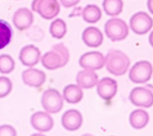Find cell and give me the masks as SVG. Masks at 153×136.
<instances>
[{
  "label": "cell",
  "instance_id": "1",
  "mask_svg": "<svg viewBox=\"0 0 153 136\" xmlns=\"http://www.w3.org/2000/svg\"><path fill=\"white\" fill-rule=\"evenodd\" d=\"M69 54L68 49L62 43L53 46L51 50L41 58V63L47 69L53 70L63 67L68 63Z\"/></svg>",
  "mask_w": 153,
  "mask_h": 136
},
{
  "label": "cell",
  "instance_id": "2",
  "mask_svg": "<svg viewBox=\"0 0 153 136\" xmlns=\"http://www.w3.org/2000/svg\"><path fill=\"white\" fill-rule=\"evenodd\" d=\"M106 69L117 76L124 75L127 71L130 61L128 57L123 52L112 49L109 51L105 58Z\"/></svg>",
  "mask_w": 153,
  "mask_h": 136
},
{
  "label": "cell",
  "instance_id": "3",
  "mask_svg": "<svg viewBox=\"0 0 153 136\" xmlns=\"http://www.w3.org/2000/svg\"><path fill=\"white\" fill-rule=\"evenodd\" d=\"M105 32L111 41H121L128 35V28L126 23L122 19L112 18L106 22Z\"/></svg>",
  "mask_w": 153,
  "mask_h": 136
},
{
  "label": "cell",
  "instance_id": "4",
  "mask_svg": "<svg viewBox=\"0 0 153 136\" xmlns=\"http://www.w3.org/2000/svg\"><path fill=\"white\" fill-rule=\"evenodd\" d=\"M31 7L33 11L47 20L55 17L60 12V5L57 0H33Z\"/></svg>",
  "mask_w": 153,
  "mask_h": 136
},
{
  "label": "cell",
  "instance_id": "5",
  "mask_svg": "<svg viewBox=\"0 0 153 136\" xmlns=\"http://www.w3.org/2000/svg\"><path fill=\"white\" fill-rule=\"evenodd\" d=\"M153 72L151 64L147 61H140L135 63L130 69L128 77L135 83H144L150 80Z\"/></svg>",
  "mask_w": 153,
  "mask_h": 136
},
{
  "label": "cell",
  "instance_id": "6",
  "mask_svg": "<svg viewBox=\"0 0 153 136\" xmlns=\"http://www.w3.org/2000/svg\"><path fill=\"white\" fill-rule=\"evenodd\" d=\"M41 104L44 109L50 113H57L63 105V99L59 92L55 89L45 90L41 97Z\"/></svg>",
  "mask_w": 153,
  "mask_h": 136
},
{
  "label": "cell",
  "instance_id": "7",
  "mask_svg": "<svg viewBox=\"0 0 153 136\" xmlns=\"http://www.w3.org/2000/svg\"><path fill=\"white\" fill-rule=\"evenodd\" d=\"M153 26L152 19L145 12L134 14L130 19V26L133 32L138 35L146 34Z\"/></svg>",
  "mask_w": 153,
  "mask_h": 136
},
{
  "label": "cell",
  "instance_id": "8",
  "mask_svg": "<svg viewBox=\"0 0 153 136\" xmlns=\"http://www.w3.org/2000/svg\"><path fill=\"white\" fill-rule=\"evenodd\" d=\"M129 99L136 106L149 108L153 105V92L145 87H136L131 90Z\"/></svg>",
  "mask_w": 153,
  "mask_h": 136
},
{
  "label": "cell",
  "instance_id": "9",
  "mask_svg": "<svg viewBox=\"0 0 153 136\" xmlns=\"http://www.w3.org/2000/svg\"><path fill=\"white\" fill-rule=\"evenodd\" d=\"M79 64L81 67L91 70H97L102 68L105 64L103 55L97 51L85 53L79 58Z\"/></svg>",
  "mask_w": 153,
  "mask_h": 136
},
{
  "label": "cell",
  "instance_id": "10",
  "mask_svg": "<svg viewBox=\"0 0 153 136\" xmlns=\"http://www.w3.org/2000/svg\"><path fill=\"white\" fill-rule=\"evenodd\" d=\"M117 82L110 77H103L97 84V92L103 99L111 100L117 93Z\"/></svg>",
  "mask_w": 153,
  "mask_h": 136
},
{
  "label": "cell",
  "instance_id": "11",
  "mask_svg": "<svg viewBox=\"0 0 153 136\" xmlns=\"http://www.w3.org/2000/svg\"><path fill=\"white\" fill-rule=\"evenodd\" d=\"M30 123L32 127L40 132H47L51 129L54 122L52 117L47 113L37 111L30 117Z\"/></svg>",
  "mask_w": 153,
  "mask_h": 136
},
{
  "label": "cell",
  "instance_id": "12",
  "mask_svg": "<svg viewBox=\"0 0 153 136\" xmlns=\"http://www.w3.org/2000/svg\"><path fill=\"white\" fill-rule=\"evenodd\" d=\"M33 22L32 13L27 8H20L16 11L13 16V23L19 31L28 29Z\"/></svg>",
  "mask_w": 153,
  "mask_h": 136
},
{
  "label": "cell",
  "instance_id": "13",
  "mask_svg": "<svg viewBox=\"0 0 153 136\" xmlns=\"http://www.w3.org/2000/svg\"><path fill=\"white\" fill-rule=\"evenodd\" d=\"M41 52L39 49L32 44L23 47L19 53V58L22 64L26 67H32L39 61Z\"/></svg>",
  "mask_w": 153,
  "mask_h": 136
},
{
  "label": "cell",
  "instance_id": "14",
  "mask_svg": "<svg viewBox=\"0 0 153 136\" xmlns=\"http://www.w3.org/2000/svg\"><path fill=\"white\" fill-rule=\"evenodd\" d=\"M82 123V116L81 113L75 109L66 111L62 117V126L68 131L78 129Z\"/></svg>",
  "mask_w": 153,
  "mask_h": 136
},
{
  "label": "cell",
  "instance_id": "15",
  "mask_svg": "<svg viewBox=\"0 0 153 136\" xmlns=\"http://www.w3.org/2000/svg\"><path fill=\"white\" fill-rule=\"evenodd\" d=\"M22 76L25 84L36 88L41 87L46 80L44 72L36 68H29L23 71Z\"/></svg>",
  "mask_w": 153,
  "mask_h": 136
},
{
  "label": "cell",
  "instance_id": "16",
  "mask_svg": "<svg viewBox=\"0 0 153 136\" xmlns=\"http://www.w3.org/2000/svg\"><path fill=\"white\" fill-rule=\"evenodd\" d=\"M84 43L90 47H97L100 46L103 40L102 32L96 27L86 28L82 34Z\"/></svg>",
  "mask_w": 153,
  "mask_h": 136
},
{
  "label": "cell",
  "instance_id": "17",
  "mask_svg": "<svg viewBox=\"0 0 153 136\" xmlns=\"http://www.w3.org/2000/svg\"><path fill=\"white\" fill-rule=\"evenodd\" d=\"M98 76L93 70L84 69L79 71L76 75V81L79 86L84 89L94 87L97 83Z\"/></svg>",
  "mask_w": 153,
  "mask_h": 136
},
{
  "label": "cell",
  "instance_id": "18",
  "mask_svg": "<svg viewBox=\"0 0 153 136\" xmlns=\"http://www.w3.org/2000/svg\"><path fill=\"white\" fill-rule=\"evenodd\" d=\"M149 114L145 110L136 109L130 114L129 122L133 128L139 129L146 126L149 122Z\"/></svg>",
  "mask_w": 153,
  "mask_h": 136
},
{
  "label": "cell",
  "instance_id": "19",
  "mask_svg": "<svg viewBox=\"0 0 153 136\" xmlns=\"http://www.w3.org/2000/svg\"><path fill=\"white\" fill-rule=\"evenodd\" d=\"M63 95L67 102L76 104L82 99L83 92L78 85L71 84L65 87L63 90Z\"/></svg>",
  "mask_w": 153,
  "mask_h": 136
},
{
  "label": "cell",
  "instance_id": "20",
  "mask_svg": "<svg viewBox=\"0 0 153 136\" xmlns=\"http://www.w3.org/2000/svg\"><path fill=\"white\" fill-rule=\"evenodd\" d=\"M82 16L86 22L95 23L100 19L102 12L98 6L94 4H88L84 8Z\"/></svg>",
  "mask_w": 153,
  "mask_h": 136
},
{
  "label": "cell",
  "instance_id": "21",
  "mask_svg": "<svg viewBox=\"0 0 153 136\" xmlns=\"http://www.w3.org/2000/svg\"><path fill=\"white\" fill-rule=\"evenodd\" d=\"M13 29L5 20L0 19V50L7 46L11 41Z\"/></svg>",
  "mask_w": 153,
  "mask_h": 136
},
{
  "label": "cell",
  "instance_id": "22",
  "mask_svg": "<svg viewBox=\"0 0 153 136\" xmlns=\"http://www.w3.org/2000/svg\"><path fill=\"white\" fill-rule=\"evenodd\" d=\"M102 6L106 14L115 16L122 12L123 2L122 0H103Z\"/></svg>",
  "mask_w": 153,
  "mask_h": 136
},
{
  "label": "cell",
  "instance_id": "23",
  "mask_svg": "<svg viewBox=\"0 0 153 136\" xmlns=\"http://www.w3.org/2000/svg\"><path fill=\"white\" fill-rule=\"evenodd\" d=\"M50 32L55 38H62L66 32V25L65 21L61 19H56L53 20L50 24Z\"/></svg>",
  "mask_w": 153,
  "mask_h": 136
},
{
  "label": "cell",
  "instance_id": "24",
  "mask_svg": "<svg viewBox=\"0 0 153 136\" xmlns=\"http://www.w3.org/2000/svg\"><path fill=\"white\" fill-rule=\"evenodd\" d=\"M15 67V62L12 57L8 55H0V72L8 74L13 71Z\"/></svg>",
  "mask_w": 153,
  "mask_h": 136
},
{
  "label": "cell",
  "instance_id": "25",
  "mask_svg": "<svg viewBox=\"0 0 153 136\" xmlns=\"http://www.w3.org/2000/svg\"><path fill=\"white\" fill-rule=\"evenodd\" d=\"M13 87L12 82L7 77H0V98L7 96L11 91Z\"/></svg>",
  "mask_w": 153,
  "mask_h": 136
},
{
  "label": "cell",
  "instance_id": "26",
  "mask_svg": "<svg viewBox=\"0 0 153 136\" xmlns=\"http://www.w3.org/2000/svg\"><path fill=\"white\" fill-rule=\"evenodd\" d=\"M16 135V131L12 126L9 125H2L0 126V136H15Z\"/></svg>",
  "mask_w": 153,
  "mask_h": 136
},
{
  "label": "cell",
  "instance_id": "27",
  "mask_svg": "<svg viewBox=\"0 0 153 136\" xmlns=\"http://www.w3.org/2000/svg\"><path fill=\"white\" fill-rule=\"evenodd\" d=\"M61 4L66 8H69L76 5L80 0H60Z\"/></svg>",
  "mask_w": 153,
  "mask_h": 136
},
{
  "label": "cell",
  "instance_id": "28",
  "mask_svg": "<svg viewBox=\"0 0 153 136\" xmlns=\"http://www.w3.org/2000/svg\"><path fill=\"white\" fill-rule=\"evenodd\" d=\"M147 7L149 12L153 14V0H148Z\"/></svg>",
  "mask_w": 153,
  "mask_h": 136
},
{
  "label": "cell",
  "instance_id": "29",
  "mask_svg": "<svg viewBox=\"0 0 153 136\" xmlns=\"http://www.w3.org/2000/svg\"><path fill=\"white\" fill-rule=\"evenodd\" d=\"M149 42L151 46L153 47V31L151 32V34L149 35Z\"/></svg>",
  "mask_w": 153,
  "mask_h": 136
}]
</instances>
